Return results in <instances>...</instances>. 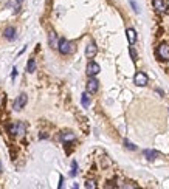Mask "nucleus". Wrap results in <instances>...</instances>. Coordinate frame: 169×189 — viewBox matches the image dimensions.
<instances>
[{"instance_id": "f257e3e1", "label": "nucleus", "mask_w": 169, "mask_h": 189, "mask_svg": "<svg viewBox=\"0 0 169 189\" xmlns=\"http://www.w3.org/2000/svg\"><path fill=\"white\" fill-rule=\"evenodd\" d=\"M58 50H59L61 55H70V53H73L75 45L67 39H61L59 40V45H58Z\"/></svg>"}, {"instance_id": "f03ea898", "label": "nucleus", "mask_w": 169, "mask_h": 189, "mask_svg": "<svg viewBox=\"0 0 169 189\" xmlns=\"http://www.w3.org/2000/svg\"><path fill=\"white\" fill-rule=\"evenodd\" d=\"M157 57L160 61H169V45L168 44H160L157 47Z\"/></svg>"}, {"instance_id": "7ed1b4c3", "label": "nucleus", "mask_w": 169, "mask_h": 189, "mask_svg": "<svg viewBox=\"0 0 169 189\" xmlns=\"http://www.w3.org/2000/svg\"><path fill=\"white\" fill-rule=\"evenodd\" d=\"M133 81H135V84L138 85V87H144V85H148V76H146V73H143V71H138L137 74H135V78H133Z\"/></svg>"}, {"instance_id": "20e7f679", "label": "nucleus", "mask_w": 169, "mask_h": 189, "mask_svg": "<svg viewBox=\"0 0 169 189\" xmlns=\"http://www.w3.org/2000/svg\"><path fill=\"white\" fill-rule=\"evenodd\" d=\"M96 53H98L96 44H95V42H90V44L87 45V48H85V56L89 57V59H93L96 56Z\"/></svg>"}, {"instance_id": "39448f33", "label": "nucleus", "mask_w": 169, "mask_h": 189, "mask_svg": "<svg viewBox=\"0 0 169 189\" xmlns=\"http://www.w3.org/2000/svg\"><path fill=\"white\" fill-rule=\"evenodd\" d=\"M25 105H26V95L22 93V95L17 96V99L14 101V109L16 110H22Z\"/></svg>"}, {"instance_id": "423d86ee", "label": "nucleus", "mask_w": 169, "mask_h": 189, "mask_svg": "<svg viewBox=\"0 0 169 189\" xmlns=\"http://www.w3.org/2000/svg\"><path fill=\"white\" fill-rule=\"evenodd\" d=\"M99 71H101V67L96 62H89V65H87V74L89 76H96Z\"/></svg>"}, {"instance_id": "0eeeda50", "label": "nucleus", "mask_w": 169, "mask_h": 189, "mask_svg": "<svg viewBox=\"0 0 169 189\" xmlns=\"http://www.w3.org/2000/svg\"><path fill=\"white\" fill-rule=\"evenodd\" d=\"M98 87H99V82H98V81L92 76L89 79V82H87V91H89V93H96Z\"/></svg>"}, {"instance_id": "6e6552de", "label": "nucleus", "mask_w": 169, "mask_h": 189, "mask_svg": "<svg viewBox=\"0 0 169 189\" xmlns=\"http://www.w3.org/2000/svg\"><path fill=\"white\" fill-rule=\"evenodd\" d=\"M143 155H144L149 161H152V160H155V158H158V156H160V154L157 152V150H154V149H144V150H143Z\"/></svg>"}, {"instance_id": "1a4fd4ad", "label": "nucleus", "mask_w": 169, "mask_h": 189, "mask_svg": "<svg viewBox=\"0 0 169 189\" xmlns=\"http://www.w3.org/2000/svg\"><path fill=\"white\" fill-rule=\"evenodd\" d=\"M154 8L157 9V13H165L168 9V5L165 0H154Z\"/></svg>"}, {"instance_id": "9d476101", "label": "nucleus", "mask_w": 169, "mask_h": 189, "mask_svg": "<svg viewBox=\"0 0 169 189\" xmlns=\"http://www.w3.org/2000/svg\"><path fill=\"white\" fill-rule=\"evenodd\" d=\"M48 44H50L51 48H58L59 45V40H58V36L54 31H50V34H48Z\"/></svg>"}, {"instance_id": "9b49d317", "label": "nucleus", "mask_w": 169, "mask_h": 189, "mask_svg": "<svg viewBox=\"0 0 169 189\" xmlns=\"http://www.w3.org/2000/svg\"><path fill=\"white\" fill-rule=\"evenodd\" d=\"M126 34H127V40H129V44H130V45H133L135 42H137V31H135L133 28H127Z\"/></svg>"}, {"instance_id": "f8f14e48", "label": "nucleus", "mask_w": 169, "mask_h": 189, "mask_svg": "<svg viewBox=\"0 0 169 189\" xmlns=\"http://www.w3.org/2000/svg\"><path fill=\"white\" fill-rule=\"evenodd\" d=\"M25 133H26V124L22 122V121L16 124V135H17V137H23Z\"/></svg>"}, {"instance_id": "ddd939ff", "label": "nucleus", "mask_w": 169, "mask_h": 189, "mask_svg": "<svg viewBox=\"0 0 169 189\" xmlns=\"http://www.w3.org/2000/svg\"><path fill=\"white\" fill-rule=\"evenodd\" d=\"M3 36H5V39H8V40H14L16 39V28L14 26H8V28L5 30Z\"/></svg>"}, {"instance_id": "4468645a", "label": "nucleus", "mask_w": 169, "mask_h": 189, "mask_svg": "<svg viewBox=\"0 0 169 189\" xmlns=\"http://www.w3.org/2000/svg\"><path fill=\"white\" fill-rule=\"evenodd\" d=\"M61 139H62L64 143H72V141H75V139H76V135L72 133V132H65V133L61 135Z\"/></svg>"}, {"instance_id": "2eb2a0df", "label": "nucleus", "mask_w": 169, "mask_h": 189, "mask_svg": "<svg viewBox=\"0 0 169 189\" xmlns=\"http://www.w3.org/2000/svg\"><path fill=\"white\" fill-rule=\"evenodd\" d=\"M26 71L28 73H34L36 71V61L34 59H30L28 64H26Z\"/></svg>"}, {"instance_id": "dca6fc26", "label": "nucleus", "mask_w": 169, "mask_h": 189, "mask_svg": "<svg viewBox=\"0 0 169 189\" xmlns=\"http://www.w3.org/2000/svg\"><path fill=\"white\" fill-rule=\"evenodd\" d=\"M81 102H82V105L85 107V109H87V107L90 105V98H89V91H87V93H84V95H82V98H81Z\"/></svg>"}, {"instance_id": "f3484780", "label": "nucleus", "mask_w": 169, "mask_h": 189, "mask_svg": "<svg viewBox=\"0 0 169 189\" xmlns=\"http://www.w3.org/2000/svg\"><path fill=\"white\" fill-rule=\"evenodd\" d=\"M76 174H78V163H76V161H72V172H70V175L75 177Z\"/></svg>"}, {"instance_id": "a211bd4d", "label": "nucleus", "mask_w": 169, "mask_h": 189, "mask_svg": "<svg viewBox=\"0 0 169 189\" xmlns=\"http://www.w3.org/2000/svg\"><path fill=\"white\" fill-rule=\"evenodd\" d=\"M124 146H126L127 149H130V150H137V146L132 144V143L129 141V139H124Z\"/></svg>"}, {"instance_id": "6ab92c4d", "label": "nucleus", "mask_w": 169, "mask_h": 189, "mask_svg": "<svg viewBox=\"0 0 169 189\" xmlns=\"http://www.w3.org/2000/svg\"><path fill=\"white\" fill-rule=\"evenodd\" d=\"M129 53H130V57H132V61L137 62V53H135L133 47H129Z\"/></svg>"}, {"instance_id": "aec40b11", "label": "nucleus", "mask_w": 169, "mask_h": 189, "mask_svg": "<svg viewBox=\"0 0 169 189\" xmlns=\"http://www.w3.org/2000/svg\"><path fill=\"white\" fill-rule=\"evenodd\" d=\"M85 188H87V189H95L96 185H95L93 180H87V181H85Z\"/></svg>"}, {"instance_id": "412c9836", "label": "nucleus", "mask_w": 169, "mask_h": 189, "mask_svg": "<svg viewBox=\"0 0 169 189\" xmlns=\"http://www.w3.org/2000/svg\"><path fill=\"white\" fill-rule=\"evenodd\" d=\"M130 6L133 8V11H135V13H140V6L137 5V2H133V0H130Z\"/></svg>"}, {"instance_id": "4be33fe9", "label": "nucleus", "mask_w": 169, "mask_h": 189, "mask_svg": "<svg viewBox=\"0 0 169 189\" xmlns=\"http://www.w3.org/2000/svg\"><path fill=\"white\" fill-rule=\"evenodd\" d=\"M16 76H17V68H16V67H14V68H13V71H11V78H13V79H14Z\"/></svg>"}, {"instance_id": "5701e85b", "label": "nucleus", "mask_w": 169, "mask_h": 189, "mask_svg": "<svg viewBox=\"0 0 169 189\" xmlns=\"http://www.w3.org/2000/svg\"><path fill=\"white\" fill-rule=\"evenodd\" d=\"M62 186H64V177L59 178V188H62Z\"/></svg>"}, {"instance_id": "b1692460", "label": "nucleus", "mask_w": 169, "mask_h": 189, "mask_svg": "<svg viewBox=\"0 0 169 189\" xmlns=\"http://www.w3.org/2000/svg\"><path fill=\"white\" fill-rule=\"evenodd\" d=\"M16 2H17V3H22V2H23V0H16Z\"/></svg>"}, {"instance_id": "393cba45", "label": "nucleus", "mask_w": 169, "mask_h": 189, "mask_svg": "<svg viewBox=\"0 0 169 189\" xmlns=\"http://www.w3.org/2000/svg\"><path fill=\"white\" fill-rule=\"evenodd\" d=\"M0 172H2V163H0Z\"/></svg>"}]
</instances>
